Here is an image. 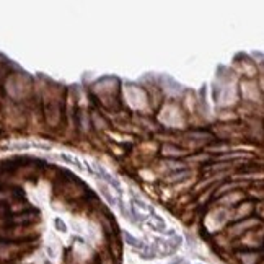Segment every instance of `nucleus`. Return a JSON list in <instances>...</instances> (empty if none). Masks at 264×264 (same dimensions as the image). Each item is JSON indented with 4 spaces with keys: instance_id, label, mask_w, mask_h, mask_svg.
Here are the masks:
<instances>
[{
    "instance_id": "3",
    "label": "nucleus",
    "mask_w": 264,
    "mask_h": 264,
    "mask_svg": "<svg viewBox=\"0 0 264 264\" xmlns=\"http://www.w3.org/2000/svg\"><path fill=\"white\" fill-rule=\"evenodd\" d=\"M124 240H126V242L127 243H129L131 244V246H135V248H139V246H142V242H140V240H137V238H134V237H132V235L131 233H124Z\"/></svg>"
},
{
    "instance_id": "1",
    "label": "nucleus",
    "mask_w": 264,
    "mask_h": 264,
    "mask_svg": "<svg viewBox=\"0 0 264 264\" xmlns=\"http://www.w3.org/2000/svg\"><path fill=\"white\" fill-rule=\"evenodd\" d=\"M36 220V212H26V214H20L17 215L12 223H17V225H26V223H31Z\"/></svg>"
},
{
    "instance_id": "4",
    "label": "nucleus",
    "mask_w": 264,
    "mask_h": 264,
    "mask_svg": "<svg viewBox=\"0 0 264 264\" xmlns=\"http://www.w3.org/2000/svg\"><path fill=\"white\" fill-rule=\"evenodd\" d=\"M100 264H112V259L111 258H105V259H101Z\"/></svg>"
},
{
    "instance_id": "2",
    "label": "nucleus",
    "mask_w": 264,
    "mask_h": 264,
    "mask_svg": "<svg viewBox=\"0 0 264 264\" xmlns=\"http://www.w3.org/2000/svg\"><path fill=\"white\" fill-rule=\"evenodd\" d=\"M240 258H242L243 264H256L261 258V253H254V251H249V253H240Z\"/></svg>"
},
{
    "instance_id": "5",
    "label": "nucleus",
    "mask_w": 264,
    "mask_h": 264,
    "mask_svg": "<svg viewBox=\"0 0 264 264\" xmlns=\"http://www.w3.org/2000/svg\"><path fill=\"white\" fill-rule=\"evenodd\" d=\"M56 225H57V228H61L62 232H66V225H64L62 222H59V220H57V222H56Z\"/></svg>"
}]
</instances>
